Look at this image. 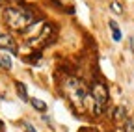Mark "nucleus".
<instances>
[{"label": "nucleus", "mask_w": 134, "mask_h": 132, "mask_svg": "<svg viewBox=\"0 0 134 132\" xmlns=\"http://www.w3.org/2000/svg\"><path fill=\"white\" fill-rule=\"evenodd\" d=\"M71 0H58V4H69Z\"/></svg>", "instance_id": "2eb2a0df"}, {"label": "nucleus", "mask_w": 134, "mask_h": 132, "mask_svg": "<svg viewBox=\"0 0 134 132\" xmlns=\"http://www.w3.org/2000/svg\"><path fill=\"white\" fill-rule=\"evenodd\" d=\"M4 21H6L8 28L24 32L28 26L36 22V17L32 15V11H28L24 8H8L4 11Z\"/></svg>", "instance_id": "f257e3e1"}, {"label": "nucleus", "mask_w": 134, "mask_h": 132, "mask_svg": "<svg viewBox=\"0 0 134 132\" xmlns=\"http://www.w3.org/2000/svg\"><path fill=\"white\" fill-rule=\"evenodd\" d=\"M91 97H93L97 106H104L108 102V89H106V86L103 82H95L91 86Z\"/></svg>", "instance_id": "f03ea898"}, {"label": "nucleus", "mask_w": 134, "mask_h": 132, "mask_svg": "<svg viewBox=\"0 0 134 132\" xmlns=\"http://www.w3.org/2000/svg\"><path fill=\"white\" fill-rule=\"evenodd\" d=\"M43 28H45V22H43V21H36L32 26H28V28L23 32V34L26 36L28 41H34V39H36V37L41 34V30H43Z\"/></svg>", "instance_id": "20e7f679"}, {"label": "nucleus", "mask_w": 134, "mask_h": 132, "mask_svg": "<svg viewBox=\"0 0 134 132\" xmlns=\"http://www.w3.org/2000/svg\"><path fill=\"white\" fill-rule=\"evenodd\" d=\"M24 61H26V63H30V65H36V63H39V61H41V54H39V52H34V54L26 56V58H24Z\"/></svg>", "instance_id": "9d476101"}, {"label": "nucleus", "mask_w": 134, "mask_h": 132, "mask_svg": "<svg viewBox=\"0 0 134 132\" xmlns=\"http://www.w3.org/2000/svg\"><path fill=\"white\" fill-rule=\"evenodd\" d=\"M50 36H52V26L50 24H45V28H43V32L34 39V41H30V45L32 47H43V45H47L48 41H50Z\"/></svg>", "instance_id": "7ed1b4c3"}, {"label": "nucleus", "mask_w": 134, "mask_h": 132, "mask_svg": "<svg viewBox=\"0 0 134 132\" xmlns=\"http://www.w3.org/2000/svg\"><path fill=\"white\" fill-rule=\"evenodd\" d=\"M125 132H134V121L129 119V117H127V121H125Z\"/></svg>", "instance_id": "f8f14e48"}, {"label": "nucleus", "mask_w": 134, "mask_h": 132, "mask_svg": "<svg viewBox=\"0 0 134 132\" xmlns=\"http://www.w3.org/2000/svg\"><path fill=\"white\" fill-rule=\"evenodd\" d=\"M15 88H17V95H19L24 102L30 101V99H28V93H26V86L23 84V82H15Z\"/></svg>", "instance_id": "0eeeda50"}, {"label": "nucleus", "mask_w": 134, "mask_h": 132, "mask_svg": "<svg viewBox=\"0 0 134 132\" xmlns=\"http://www.w3.org/2000/svg\"><path fill=\"white\" fill-rule=\"evenodd\" d=\"M110 28H112V37H114V41H121V32H119V26L115 24V21H110Z\"/></svg>", "instance_id": "6e6552de"}, {"label": "nucleus", "mask_w": 134, "mask_h": 132, "mask_svg": "<svg viewBox=\"0 0 134 132\" xmlns=\"http://www.w3.org/2000/svg\"><path fill=\"white\" fill-rule=\"evenodd\" d=\"M24 132H36V128H34L30 123H24Z\"/></svg>", "instance_id": "ddd939ff"}, {"label": "nucleus", "mask_w": 134, "mask_h": 132, "mask_svg": "<svg viewBox=\"0 0 134 132\" xmlns=\"http://www.w3.org/2000/svg\"><path fill=\"white\" fill-rule=\"evenodd\" d=\"M0 67H2V69H11V58L0 54Z\"/></svg>", "instance_id": "9b49d317"}, {"label": "nucleus", "mask_w": 134, "mask_h": 132, "mask_svg": "<svg viewBox=\"0 0 134 132\" xmlns=\"http://www.w3.org/2000/svg\"><path fill=\"white\" fill-rule=\"evenodd\" d=\"M112 9H115V11H121V8L117 6V4H112Z\"/></svg>", "instance_id": "4468645a"}, {"label": "nucleus", "mask_w": 134, "mask_h": 132, "mask_svg": "<svg viewBox=\"0 0 134 132\" xmlns=\"http://www.w3.org/2000/svg\"><path fill=\"white\" fill-rule=\"evenodd\" d=\"M0 48H6L11 54L17 52V45H15V39L11 37V34H0Z\"/></svg>", "instance_id": "39448f33"}, {"label": "nucleus", "mask_w": 134, "mask_h": 132, "mask_svg": "<svg viewBox=\"0 0 134 132\" xmlns=\"http://www.w3.org/2000/svg\"><path fill=\"white\" fill-rule=\"evenodd\" d=\"M30 104L36 108L37 112H45V110H47V104H45L43 101H39V99H30Z\"/></svg>", "instance_id": "1a4fd4ad"}, {"label": "nucleus", "mask_w": 134, "mask_h": 132, "mask_svg": "<svg viewBox=\"0 0 134 132\" xmlns=\"http://www.w3.org/2000/svg\"><path fill=\"white\" fill-rule=\"evenodd\" d=\"M0 99H2V93H0Z\"/></svg>", "instance_id": "f3484780"}, {"label": "nucleus", "mask_w": 134, "mask_h": 132, "mask_svg": "<svg viewBox=\"0 0 134 132\" xmlns=\"http://www.w3.org/2000/svg\"><path fill=\"white\" fill-rule=\"evenodd\" d=\"M0 132H4V127H2V123H0Z\"/></svg>", "instance_id": "dca6fc26"}, {"label": "nucleus", "mask_w": 134, "mask_h": 132, "mask_svg": "<svg viewBox=\"0 0 134 132\" xmlns=\"http://www.w3.org/2000/svg\"><path fill=\"white\" fill-rule=\"evenodd\" d=\"M127 112H125V106H115V110H114V121L115 123H125L127 121Z\"/></svg>", "instance_id": "423d86ee"}]
</instances>
